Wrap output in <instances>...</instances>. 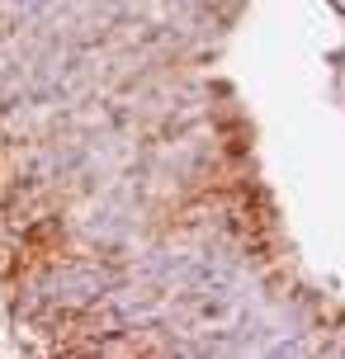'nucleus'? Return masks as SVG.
Here are the masks:
<instances>
[{"label": "nucleus", "mask_w": 345, "mask_h": 359, "mask_svg": "<svg viewBox=\"0 0 345 359\" xmlns=\"http://www.w3.org/2000/svg\"><path fill=\"white\" fill-rule=\"evenodd\" d=\"M109 274L104 269H90V265H67V269H53L43 274L29 293V303H43V307H76V303H90L95 293H104Z\"/></svg>", "instance_id": "f257e3e1"}, {"label": "nucleus", "mask_w": 345, "mask_h": 359, "mask_svg": "<svg viewBox=\"0 0 345 359\" xmlns=\"http://www.w3.org/2000/svg\"><path fill=\"white\" fill-rule=\"evenodd\" d=\"M86 227H90V236H100V241H119V236L133 227V208L119 203V198H104V203L95 208V222H86Z\"/></svg>", "instance_id": "f03ea898"}]
</instances>
